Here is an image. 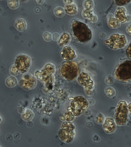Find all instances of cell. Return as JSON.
<instances>
[{
	"instance_id": "1",
	"label": "cell",
	"mask_w": 131,
	"mask_h": 147,
	"mask_svg": "<svg viewBox=\"0 0 131 147\" xmlns=\"http://www.w3.org/2000/svg\"><path fill=\"white\" fill-rule=\"evenodd\" d=\"M71 31L74 38L79 43L86 44L92 40L93 32L86 23L78 20H74L71 24Z\"/></svg>"
},
{
	"instance_id": "2",
	"label": "cell",
	"mask_w": 131,
	"mask_h": 147,
	"mask_svg": "<svg viewBox=\"0 0 131 147\" xmlns=\"http://www.w3.org/2000/svg\"><path fill=\"white\" fill-rule=\"evenodd\" d=\"M113 77L123 83H131V59H125L119 63L115 69Z\"/></svg>"
},
{
	"instance_id": "3",
	"label": "cell",
	"mask_w": 131,
	"mask_h": 147,
	"mask_svg": "<svg viewBox=\"0 0 131 147\" xmlns=\"http://www.w3.org/2000/svg\"><path fill=\"white\" fill-rule=\"evenodd\" d=\"M59 74L63 79L68 81L76 80L80 73L78 63L73 61L63 63L59 69Z\"/></svg>"
},
{
	"instance_id": "4",
	"label": "cell",
	"mask_w": 131,
	"mask_h": 147,
	"mask_svg": "<svg viewBox=\"0 0 131 147\" xmlns=\"http://www.w3.org/2000/svg\"><path fill=\"white\" fill-rule=\"evenodd\" d=\"M127 106L126 101L121 100L118 102L116 106L114 119L117 125L124 126L127 123L129 114Z\"/></svg>"
},
{
	"instance_id": "5",
	"label": "cell",
	"mask_w": 131,
	"mask_h": 147,
	"mask_svg": "<svg viewBox=\"0 0 131 147\" xmlns=\"http://www.w3.org/2000/svg\"><path fill=\"white\" fill-rule=\"evenodd\" d=\"M88 107L87 100L83 96L73 98L70 103V107L75 117H78L83 113Z\"/></svg>"
},
{
	"instance_id": "6",
	"label": "cell",
	"mask_w": 131,
	"mask_h": 147,
	"mask_svg": "<svg viewBox=\"0 0 131 147\" xmlns=\"http://www.w3.org/2000/svg\"><path fill=\"white\" fill-rule=\"evenodd\" d=\"M32 59L29 55L21 53L15 57L14 64L20 73L24 74L27 73L32 65Z\"/></svg>"
},
{
	"instance_id": "7",
	"label": "cell",
	"mask_w": 131,
	"mask_h": 147,
	"mask_svg": "<svg viewBox=\"0 0 131 147\" xmlns=\"http://www.w3.org/2000/svg\"><path fill=\"white\" fill-rule=\"evenodd\" d=\"M18 84L23 89L25 90H30L35 87L36 81L33 75L27 72L23 74L21 79L18 82Z\"/></svg>"
},
{
	"instance_id": "8",
	"label": "cell",
	"mask_w": 131,
	"mask_h": 147,
	"mask_svg": "<svg viewBox=\"0 0 131 147\" xmlns=\"http://www.w3.org/2000/svg\"><path fill=\"white\" fill-rule=\"evenodd\" d=\"M77 79L79 83L85 88V92H91L94 87V83L88 74L82 72L79 74Z\"/></svg>"
},
{
	"instance_id": "9",
	"label": "cell",
	"mask_w": 131,
	"mask_h": 147,
	"mask_svg": "<svg viewBox=\"0 0 131 147\" xmlns=\"http://www.w3.org/2000/svg\"><path fill=\"white\" fill-rule=\"evenodd\" d=\"M60 55L63 59L66 61H73L77 57L74 48L69 45L63 47L61 51Z\"/></svg>"
},
{
	"instance_id": "10",
	"label": "cell",
	"mask_w": 131,
	"mask_h": 147,
	"mask_svg": "<svg viewBox=\"0 0 131 147\" xmlns=\"http://www.w3.org/2000/svg\"><path fill=\"white\" fill-rule=\"evenodd\" d=\"M58 136L62 141L65 143H71L74 139V131L61 128L58 131Z\"/></svg>"
},
{
	"instance_id": "11",
	"label": "cell",
	"mask_w": 131,
	"mask_h": 147,
	"mask_svg": "<svg viewBox=\"0 0 131 147\" xmlns=\"http://www.w3.org/2000/svg\"><path fill=\"white\" fill-rule=\"evenodd\" d=\"M102 127L105 132L107 134L113 133L116 129V123L114 119L111 117H107L105 119Z\"/></svg>"
},
{
	"instance_id": "12",
	"label": "cell",
	"mask_w": 131,
	"mask_h": 147,
	"mask_svg": "<svg viewBox=\"0 0 131 147\" xmlns=\"http://www.w3.org/2000/svg\"><path fill=\"white\" fill-rule=\"evenodd\" d=\"M71 40V37L70 33L64 32L60 35L59 38L57 41V45L60 47H63L68 45Z\"/></svg>"
},
{
	"instance_id": "13",
	"label": "cell",
	"mask_w": 131,
	"mask_h": 147,
	"mask_svg": "<svg viewBox=\"0 0 131 147\" xmlns=\"http://www.w3.org/2000/svg\"><path fill=\"white\" fill-rule=\"evenodd\" d=\"M15 28L20 32H23L27 28V24L26 21L23 18H18L14 23Z\"/></svg>"
},
{
	"instance_id": "14",
	"label": "cell",
	"mask_w": 131,
	"mask_h": 147,
	"mask_svg": "<svg viewBox=\"0 0 131 147\" xmlns=\"http://www.w3.org/2000/svg\"><path fill=\"white\" fill-rule=\"evenodd\" d=\"M64 8L65 13L69 16H74L78 13V7L75 3L65 5Z\"/></svg>"
},
{
	"instance_id": "15",
	"label": "cell",
	"mask_w": 131,
	"mask_h": 147,
	"mask_svg": "<svg viewBox=\"0 0 131 147\" xmlns=\"http://www.w3.org/2000/svg\"><path fill=\"white\" fill-rule=\"evenodd\" d=\"M43 74L53 75L55 73L56 69L55 65L51 63H47L45 64L41 70H39Z\"/></svg>"
},
{
	"instance_id": "16",
	"label": "cell",
	"mask_w": 131,
	"mask_h": 147,
	"mask_svg": "<svg viewBox=\"0 0 131 147\" xmlns=\"http://www.w3.org/2000/svg\"><path fill=\"white\" fill-rule=\"evenodd\" d=\"M18 83V80L14 76H10L8 77L5 80V85L9 88H13L16 87Z\"/></svg>"
},
{
	"instance_id": "17",
	"label": "cell",
	"mask_w": 131,
	"mask_h": 147,
	"mask_svg": "<svg viewBox=\"0 0 131 147\" xmlns=\"http://www.w3.org/2000/svg\"><path fill=\"white\" fill-rule=\"evenodd\" d=\"M34 114L33 111L29 109H26L22 113L21 117L23 120L25 121H30L34 117Z\"/></svg>"
},
{
	"instance_id": "18",
	"label": "cell",
	"mask_w": 131,
	"mask_h": 147,
	"mask_svg": "<svg viewBox=\"0 0 131 147\" xmlns=\"http://www.w3.org/2000/svg\"><path fill=\"white\" fill-rule=\"evenodd\" d=\"M94 15L93 9H84L82 12V16L83 18L88 19V20Z\"/></svg>"
},
{
	"instance_id": "19",
	"label": "cell",
	"mask_w": 131,
	"mask_h": 147,
	"mask_svg": "<svg viewBox=\"0 0 131 147\" xmlns=\"http://www.w3.org/2000/svg\"><path fill=\"white\" fill-rule=\"evenodd\" d=\"M7 5L9 7L11 10H16L20 6L19 0H8Z\"/></svg>"
},
{
	"instance_id": "20",
	"label": "cell",
	"mask_w": 131,
	"mask_h": 147,
	"mask_svg": "<svg viewBox=\"0 0 131 147\" xmlns=\"http://www.w3.org/2000/svg\"><path fill=\"white\" fill-rule=\"evenodd\" d=\"M54 13L56 17H63L65 14L64 8L63 7L58 6L54 9Z\"/></svg>"
},
{
	"instance_id": "21",
	"label": "cell",
	"mask_w": 131,
	"mask_h": 147,
	"mask_svg": "<svg viewBox=\"0 0 131 147\" xmlns=\"http://www.w3.org/2000/svg\"><path fill=\"white\" fill-rule=\"evenodd\" d=\"M61 128L74 131L75 129V126L71 121H66L62 124Z\"/></svg>"
},
{
	"instance_id": "22",
	"label": "cell",
	"mask_w": 131,
	"mask_h": 147,
	"mask_svg": "<svg viewBox=\"0 0 131 147\" xmlns=\"http://www.w3.org/2000/svg\"><path fill=\"white\" fill-rule=\"evenodd\" d=\"M84 9H93L94 3L93 0H84L83 3Z\"/></svg>"
},
{
	"instance_id": "23",
	"label": "cell",
	"mask_w": 131,
	"mask_h": 147,
	"mask_svg": "<svg viewBox=\"0 0 131 147\" xmlns=\"http://www.w3.org/2000/svg\"><path fill=\"white\" fill-rule=\"evenodd\" d=\"M105 92L107 96L109 98H111L115 96V92L114 89L111 87H107L105 90Z\"/></svg>"
},
{
	"instance_id": "24",
	"label": "cell",
	"mask_w": 131,
	"mask_h": 147,
	"mask_svg": "<svg viewBox=\"0 0 131 147\" xmlns=\"http://www.w3.org/2000/svg\"><path fill=\"white\" fill-rule=\"evenodd\" d=\"M9 72L10 75L13 76H16L18 75L21 73L19 70L15 66L14 64L11 65L9 69Z\"/></svg>"
},
{
	"instance_id": "25",
	"label": "cell",
	"mask_w": 131,
	"mask_h": 147,
	"mask_svg": "<svg viewBox=\"0 0 131 147\" xmlns=\"http://www.w3.org/2000/svg\"><path fill=\"white\" fill-rule=\"evenodd\" d=\"M75 116L71 111H68L65 113L64 117L66 121H71L74 119Z\"/></svg>"
},
{
	"instance_id": "26",
	"label": "cell",
	"mask_w": 131,
	"mask_h": 147,
	"mask_svg": "<svg viewBox=\"0 0 131 147\" xmlns=\"http://www.w3.org/2000/svg\"><path fill=\"white\" fill-rule=\"evenodd\" d=\"M105 117L103 114L99 113L95 117V121L97 123L102 124L104 121Z\"/></svg>"
},
{
	"instance_id": "27",
	"label": "cell",
	"mask_w": 131,
	"mask_h": 147,
	"mask_svg": "<svg viewBox=\"0 0 131 147\" xmlns=\"http://www.w3.org/2000/svg\"><path fill=\"white\" fill-rule=\"evenodd\" d=\"M116 5L118 6H123L129 4L131 2V0H113Z\"/></svg>"
},
{
	"instance_id": "28",
	"label": "cell",
	"mask_w": 131,
	"mask_h": 147,
	"mask_svg": "<svg viewBox=\"0 0 131 147\" xmlns=\"http://www.w3.org/2000/svg\"><path fill=\"white\" fill-rule=\"evenodd\" d=\"M44 40L47 42H49L52 40V34L50 32H45L43 34Z\"/></svg>"
},
{
	"instance_id": "29",
	"label": "cell",
	"mask_w": 131,
	"mask_h": 147,
	"mask_svg": "<svg viewBox=\"0 0 131 147\" xmlns=\"http://www.w3.org/2000/svg\"><path fill=\"white\" fill-rule=\"evenodd\" d=\"M126 56L129 59H131V42H130L126 48Z\"/></svg>"
},
{
	"instance_id": "30",
	"label": "cell",
	"mask_w": 131,
	"mask_h": 147,
	"mask_svg": "<svg viewBox=\"0 0 131 147\" xmlns=\"http://www.w3.org/2000/svg\"><path fill=\"white\" fill-rule=\"evenodd\" d=\"M105 82L107 84L110 85L111 84L113 83V78L111 76H109L105 80Z\"/></svg>"
},
{
	"instance_id": "31",
	"label": "cell",
	"mask_w": 131,
	"mask_h": 147,
	"mask_svg": "<svg viewBox=\"0 0 131 147\" xmlns=\"http://www.w3.org/2000/svg\"><path fill=\"white\" fill-rule=\"evenodd\" d=\"M60 35L58 33H54L52 34V40L54 41H57L59 38Z\"/></svg>"
},
{
	"instance_id": "32",
	"label": "cell",
	"mask_w": 131,
	"mask_h": 147,
	"mask_svg": "<svg viewBox=\"0 0 131 147\" xmlns=\"http://www.w3.org/2000/svg\"><path fill=\"white\" fill-rule=\"evenodd\" d=\"M63 2L65 5L72 4L74 3L75 0H63Z\"/></svg>"
},
{
	"instance_id": "33",
	"label": "cell",
	"mask_w": 131,
	"mask_h": 147,
	"mask_svg": "<svg viewBox=\"0 0 131 147\" xmlns=\"http://www.w3.org/2000/svg\"><path fill=\"white\" fill-rule=\"evenodd\" d=\"M38 4L42 5L45 2V0H35Z\"/></svg>"
},
{
	"instance_id": "34",
	"label": "cell",
	"mask_w": 131,
	"mask_h": 147,
	"mask_svg": "<svg viewBox=\"0 0 131 147\" xmlns=\"http://www.w3.org/2000/svg\"><path fill=\"white\" fill-rule=\"evenodd\" d=\"M128 109L129 113L131 116V102L129 103L127 106Z\"/></svg>"
},
{
	"instance_id": "35",
	"label": "cell",
	"mask_w": 131,
	"mask_h": 147,
	"mask_svg": "<svg viewBox=\"0 0 131 147\" xmlns=\"http://www.w3.org/2000/svg\"><path fill=\"white\" fill-rule=\"evenodd\" d=\"M20 2H23V3H26L28 2L29 0H19Z\"/></svg>"
},
{
	"instance_id": "36",
	"label": "cell",
	"mask_w": 131,
	"mask_h": 147,
	"mask_svg": "<svg viewBox=\"0 0 131 147\" xmlns=\"http://www.w3.org/2000/svg\"><path fill=\"white\" fill-rule=\"evenodd\" d=\"M2 117H1V115H0V123H1V122H2Z\"/></svg>"
},
{
	"instance_id": "37",
	"label": "cell",
	"mask_w": 131,
	"mask_h": 147,
	"mask_svg": "<svg viewBox=\"0 0 131 147\" xmlns=\"http://www.w3.org/2000/svg\"><path fill=\"white\" fill-rule=\"evenodd\" d=\"M0 1H3V0H0Z\"/></svg>"
},
{
	"instance_id": "38",
	"label": "cell",
	"mask_w": 131,
	"mask_h": 147,
	"mask_svg": "<svg viewBox=\"0 0 131 147\" xmlns=\"http://www.w3.org/2000/svg\"><path fill=\"white\" fill-rule=\"evenodd\" d=\"M0 147H1V146H0Z\"/></svg>"
}]
</instances>
